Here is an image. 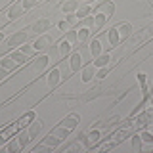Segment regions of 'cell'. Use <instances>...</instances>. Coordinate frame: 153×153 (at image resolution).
I'll use <instances>...</instances> for the list:
<instances>
[{"instance_id": "cell-19", "label": "cell", "mask_w": 153, "mask_h": 153, "mask_svg": "<svg viewBox=\"0 0 153 153\" xmlns=\"http://www.w3.org/2000/svg\"><path fill=\"white\" fill-rule=\"evenodd\" d=\"M59 142H61L59 138H57L56 134H52V136H48L46 140H44V146H48V147H56V146H57Z\"/></svg>"}, {"instance_id": "cell-10", "label": "cell", "mask_w": 153, "mask_h": 153, "mask_svg": "<svg viewBox=\"0 0 153 153\" xmlns=\"http://www.w3.org/2000/svg\"><path fill=\"white\" fill-rule=\"evenodd\" d=\"M113 10H115V6H113L111 2H103L102 6L98 8V13H103V16H107V17H109V16L113 13Z\"/></svg>"}, {"instance_id": "cell-35", "label": "cell", "mask_w": 153, "mask_h": 153, "mask_svg": "<svg viewBox=\"0 0 153 153\" xmlns=\"http://www.w3.org/2000/svg\"><path fill=\"white\" fill-rule=\"evenodd\" d=\"M6 75H8V69H4V67L0 65V79H4Z\"/></svg>"}, {"instance_id": "cell-5", "label": "cell", "mask_w": 153, "mask_h": 153, "mask_svg": "<svg viewBox=\"0 0 153 153\" xmlns=\"http://www.w3.org/2000/svg\"><path fill=\"white\" fill-rule=\"evenodd\" d=\"M80 67H82V56H80L79 52H75V54L71 56V71H79Z\"/></svg>"}, {"instance_id": "cell-28", "label": "cell", "mask_w": 153, "mask_h": 153, "mask_svg": "<svg viewBox=\"0 0 153 153\" xmlns=\"http://www.w3.org/2000/svg\"><path fill=\"white\" fill-rule=\"evenodd\" d=\"M29 138H31V136H29V132L27 134H21V136H19V146H27V142H29Z\"/></svg>"}, {"instance_id": "cell-3", "label": "cell", "mask_w": 153, "mask_h": 153, "mask_svg": "<svg viewBox=\"0 0 153 153\" xmlns=\"http://www.w3.org/2000/svg\"><path fill=\"white\" fill-rule=\"evenodd\" d=\"M25 40H27V33H17V35H13V36L8 40V44L12 46V48H16V46H19V44H23Z\"/></svg>"}, {"instance_id": "cell-13", "label": "cell", "mask_w": 153, "mask_h": 153, "mask_svg": "<svg viewBox=\"0 0 153 153\" xmlns=\"http://www.w3.org/2000/svg\"><path fill=\"white\" fill-rule=\"evenodd\" d=\"M12 59L16 61L17 65H23L27 61V54H23V52H13V54H12Z\"/></svg>"}, {"instance_id": "cell-18", "label": "cell", "mask_w": 153, "mask_h": 153, "mask_svg": "<svg viewBox=\"0 0 153 153\" xmlns=\"http://www.w3.org/2000/svg\"><path fill=\"white\" fill-rule=\"evenodd\" d=\"M40 128H42V124L40 123H31V126H29V136H31V138H35L36 136V134L38 132H40Z\"/></svg>"}, {"instance_id": "cell-32", "label": "cell", "mask_w": 153, "mask_h": 153, "mask_svg": "<svg viewBox=\"0 0 153 153\" xmlns=\"http://www.w3.org/2000/svg\"><path fill=\"white\" fill-rule=\"evenodd\" d=\"M33 50H35V48H33V46H27V44L21 48V52H23V54H33Z\"/></svg>"}, {"instance_id": "cell-2", "label": "cell", "mask_w": 153, "mask_h": 153, "mask_svg": "<svg viewBox=\"0 0 153 153\" xmlns=\"http://www.w3.org/2000/svg\"><path fill=\"white\" fill-rule=\"evenodd\" d=\"M48 29H50V21H48L46 17L38 19V21L35 23V25H33V31H35V33H38V35H40V33H44V31H48Z\"/></svg>"}, {"instance_id": "cell-7", "label": "cell", "mask_w": 153, "mask_h": 153, "mask_svg": "<svg viewBox=\"0 0 153 153\" xmlns=\"http://www.w3.org/2000/svg\"><path fill=\"white\" fill-rule=\"evenodd\" d=\"M100 54H102V42H100L98 38H94L92 44H90V56H92L94 59H96V57H98Z\"/></svg>"}, {"instance_id": "cell-26", "label": "cell", "mask_w": 153, "mask_h": 153, "mask_svg": "<svg viewBox=\"0 0 153 153\" xmlns=\"http://www.w3.org/2000/svg\"><path fill=\"white\" fill-rule=\"evenodd\" d=\"M65 40L67 42H76V31H69L65 35Z\"/></svg>"}, {"instance_id": "cell-1", "label": "cell", "mask_w": 153, "mask_h": 153, "mask_svg": "<svg viewBox=\"0 0 153 153\" xmlns=\"http://www.w3.org/2000/svg\"><path fill=\"white\" fill-rule=\"evenodd\" d=\"M79 121H80V117H79V115H76V113H71L69 117H67L65 121L61 123V126H63V128H67V130L71 132V130H73V128L76 126V124H79Z\"/></svg>"}, {"instance_id": "cell-36", "label": "cell", "mask_w": 153, "mask_h": 153, "mask_svg": "<svg viewBox=\"0 0 153 153\" xmlns=\"http://www.w3.org/2000/svg\"><path fill=\"white\" fill-rule=\"evenodd\" d=\"M4 40V35H2V33H0V42H2Z\"/></svg>"}, {"instance_id": "cell-17", "label": "cell", "mask_w": 153, "mask_h": 153, "mask_svg": "<svg viewBox=\"0 0 153 153\" xmlns=\"http://www.w3.org/2000/svg\"><path fill=\"white\" fill-rule=\"evenodd\" d=\"M92 76H94V67H92V65L84 67V71H82V80H84V82H90V80H92Z\"/></svg>"}, {"instance_id": "cell-11", "label": "cell", "mask_w": 153, "mask_h": 153, "mask_svg": "<svg viewBox=\"0 0 153 153\" xmlns=\"http://www.w3.org/2000/svg\"><path fill=\"white\" fill-rule=\"evenodd\" d=\"M23 12H25V10H23V6H12V8H10V12H8V17H10V19H17Z\"/></svg>"}, {"instance_id": "cell-25", "label": "cell", "mask_w": 153, "mask_h": 153, "mask_svg": "<svg viewBox=\"0 0 153 153\" xmlns=\"http://www.w3.org/2000/svg\"><path fill=\"white\" fill-rule=\"evenodd\" d=\"M140 138H142V142L153 143V134H151V132H142V134H140Z\"/></svg>"}, {"instance_id": "cell-12", "label": "cell", "mask_w": 153, "mask_h": 153, "mask_svg": "<svg viewBox=\"0 0 153 153\" xmlns=\"http://www.w3.org/2000/svg\"><path fill=\"white\" fill-rule=\"evenodd\" d=\"M109 42H111V46H117L119 42H121V36H119V31H117V27L109 31Z\"/></svg>"}, {"instance_id": "cell-24", "label": "cell", "mask_w": 153, "mask_h": 153, "mask_svg": "<svg viewBox=\"0 0 153 153\" xmlns=\"http://www.w3.org/2000/svg\"><path fill=\"white\" fill-rule=\"evenodd\" d=\"M132 149L134 151H140L142 149V138L140 136H134L132 138Z\"/></svg>"}, {"instance_id": "cell-30", "label": "cell", "mask_w": 153, "mask_h": 153, "mask_svg": "<svg viewBox=\"0 0 153 153\" xmlns=\"http://www.w3.org/2000/svg\"><path fill=\"white\" fill-rule=\"evenodd\" d=\"M98 79H105V76H107V67H100V71H98Z\"/></svg>"}, {"instance_id": "cell-29", "label": "cell", "mask_w": 153, "mask_h": 153, "mask_svg": "<svg viewBox=\"0 0 153 153\" xmlns=\"http://www.w3.org/2000/svg\"><path fill=\"white\" fill-rule=\"evenodd\" d=\"M19 149H21V146H19V142H12V143L8 146V151H19Z\"/></svg>"}, {"instance_id": "cell-27", "label": "cell", "mask_w": 153, "mask_h": 153, "mask_svg": "<svg viewBox=\"0 0 153 153\" xmlns=\"http://www.w3.org/2000/svg\"><path fill=\"white\" fill-rule=\"evenodd\" d=\"M88 140H90V143H96L100 140V132L98 130H94V132H90V136H88Z\"/></svg>"}, {"instance_id": "cell-9", "label": "cell", "mask_w": 153, "mask_h": 153, "mask_svg": "<svg viewBox=\"0 0 153 153\" xmlns=\"http://www.w3.org/2000/svg\"><path fill=\"white\" fill-rule=\"evenodd\" d=\"M109 59H111V56H109V54H100L98 57H96L94 65H96V67H107Z\"/></svg>"}, {"instance_id": "cell-34", "label": "cell", "mask_w": 153, "mask_h": 153, "mask_svg": "<svg viewBox=\"0 0 153 153\" xmlns=\"http://www.w3.org/2000/svg\"><path fill=\"white\" fill-rule=\"evenodd\" d=\"M67 25H69L67 21H59V25H57V27H59V31H65V29H67Z\"/></svg>"}, {"instance_id": "cell-6", "label": "cell", "mask_w": 153, "mask_h": 153, "mask_svg": "<svg viewBox=\"0 0 153 153\" xmlns=\"http://www.w3.org/2000/svg\"><path fill=\"white\" fill-rule=\"evenodd\" d=\"M48 46H50V38H48V36H38L35 40V44H33L35 50H46Z\"/></svg>"}, {"instance_id": "cell-20", "label": "cell", "mask_w": 153, "mask_h": 153, "mask_svg": "<svg viewBox=\"0 0 153 153\" xmlns=\"http://www.w3.org/2000/svg\"><path fill=\"white\" fill-rule=\"evenodd\" d=\"M61 10H63L65 13H71L73 10L76 12V0H69V2H65L63 6H61Z\"/></svg>"}, {"instance_id": "cell-23", "label": "cell", "mask_w": 153, "mask_h": 153, "mask_svg": "<svg viewBox=\"0 0 153 153\" xmlns=\"http://www.w3.org/2000/svg\"><path fill=\"white\" fill-rule=\"evenodd\" d=\"M88 13H90V8L88 6H82V8H76V13H75V16L80 19V17H86Z\"/></svg>"}, {"instance_id": "cell-15", "label": "cell", "mask_w": 153, "mask_h": 153, "mask_svg": "<svg viewBox=\"0 0 153 153\" xmlns=\"http://www.w3.org/2000/svg\"><path fill=\"white\" fill-rule=\"evenodd\" d=\"M105 19H107V16H103V13H98V16L92 19V27H94V29H100V27L105 23Z\"/></svg>"}, {"instance_id": "cell-22", "label": "cell", "mask_w": 153, "mask_h": 153, "mask_svg": "<svg viewBox=\"0 0 153 153\" xmlns=\"http://www.w3.org/2000/svg\"><path fill=\"white\" fill-rule=\"evenodd\" d=\"M86 38H88V29H86V27H82V29H79V33H76V40L84 42Z\"/></svg>"}, {"instance_id": "cell-8", "label": "cell", "mask_w": 153, "mask_h": 153, "mask_svg": "<svg viewBox=\"0 0 153 153\" xmlns=\"http://www.w3.org/2000/svg\"><path fill=\"white\" fill-rule=\"evenodd\" d=\"M59 69H54L52 71L50 75H48V86H52V88H54V86H57V82H59Z\"/></svg>"}, {"instance_id": "cell-21", "label": "cell", "mask_w": 153, "mask_h": 153, "mask_svg": "<svg viewBox=\"0 0 153 153\" xmlns=\"http://www.w3.org/2000/svg\"><path fill=\"white\" fill-rule=\"evenodd\" d=\"M48 63H50V57H48V56H40V57L36 59L35 67H36V69H42V67H46Z\"/></svg>"}, {"instance_id": "cell-31", "label": "cell", "mask_w": 153, "mask_h": 153, "mask_svg": "<svg viewBox=\"0 0 153 153\" xmlns=\"http://www.w3.org/2000/svg\"><path fill=\"white\" fill-rule=\"evenodd\" d=\"M21 6H23V10H29V8H33V6H35V0H23V4H21Z\"/></svg>"}, {"instance_id": "cell-16", "label": "cell", "mask_w": 153, "mask_h": 153, "mask_svg": "<svg viewBox=\"0 0 153 153\" xmlns=\"http://www.w3.org/2000/svg\"><path fill=\"white\" fill-rule=\"evenodd\" d=\"M69 50H71V42H67V40H61V42H59V48H57V54H59L61 57H63V56H65Z\"/></svg>"}, {"instance_id": "cell-33", "label": "cell", "mask_w": 153, "mask_h": 153, "mask_svg": "<svg viewBox=\"0 0 153 153\" xmlns=\"http://www.w3.org/2000/svg\"><path fill=\"white\" fill-rule=\"evenodd\" d=\"M138 80H140L142 86H146V73H140V75H138Z\"/></svg>"}, {"instance_id": "cell-14", "label": "cell", "mask_w": 153, "mask_h": 153, "mask_svg": "<svg viewBox=\"0 0 153 153\" xmlns=\"http://www.w3.org/2000/svg\"><path fill=\"white\" fill-rule=\"evenodd\" d=\"M0 65L4 67V69H8V71H12V69H16V61L12 59V57H4V59H0Z\"/></svg>"}, {"instance_id": "cell-4", "label": "cell", "mask_w": 153, "mask_h": 153, "mask_svg": "<svg viewBox=\"0 0 153 153\" xmlns=\"http://www.w3.org/2000/svg\"><path fill=\"white\" fill-rule=\"evenodd\" d=\"M117 31H119V36H121V40H124V38L130 36L132 27H130V23H121V25H117Z\"/></svg>"}]
</instances>
